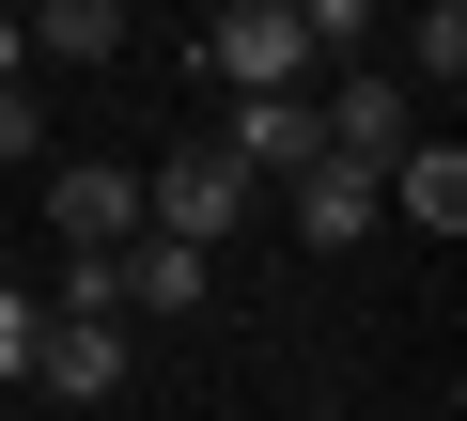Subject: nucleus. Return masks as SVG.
<instances>
[{"label":"nucleus","instance_id":"39448f33","mask_svg":"<svg viewBox=\"0 0 467 421\" xmlns=\"http://www.w3.org/2000/svg\"><path fill=\"white\" fill-rule=\"evenodd\" d=\"M218 156H234V172H296V156H327V125H312V79L234 94V110H218Z\"/></svg>","mask_w":467,"mask_h":421},{"label":"nucleus","instance_id":"f03ea898","mask_svg":"<svg viewBox=\"0 0 467 421\" xmlns=\"http://www.w3.org/2000/svg\"><path fill=\"white\" fill-rule=\"evenodd\" d=\"M218 94H265V79H312V32H296V0H218V16L187 32Z\"/></svg>","mask_w":467,"mask_h":421},{"label":"nucleus","instance_id":"dca6fc26","mask_svg":"<svg viewBox=\"0 0 467 421\" xmlns=\"http://www.w3.org/2000/svg\"><path fill=\"white\" fill-rule=\"evenodd\" d=\"M0 421H16V390H0Z\"/></svg>","mask_w":467,"mask_h":421},{"label":"nucleus","instance_id":"6e6552de","mask_svg":"<svg viewBox=\"0 0 467 421\" xmlns=\"http://www.w3.org/2000/svg\"><path fill=\"white\" fill-rule=\"evenodd\" d=\"M374 219H389V203H374L358 156H296V250H358Z\"/></svg>","mask_w":467,"mask_h":421},{"label":"nucleus","instance_id":"423d86ee","mask_svg":"<svg viewBox=\"0 0 467 421\" xmlns=\"http://www.w3.org/2000/svg\"><path fill=\"white\" fill-rule=\"evenodd\" d=\"M47 219H63V250H125V235H140V172L63 156V172H47Z\"/></svg>","mask_w":467,"mask_h":421},{"label":"nucleus","instance_id":"1a4fd4ad","mask_svg":"<svg viewBox=\"0 0 467 421\" xmlns=\"http://www.w3.org/2000/svg\"><path fill=\"white\" fill-rule=\"evenodd\" d=\"M109 281H125V328H140V312H202V297H218V281H202V250H187V235H156V219L109 250Z\"/></svg>","mask_w":467,"mask_h":421},{"label":"nucleus","instance_id":"f257e3e1","mask_svg":"<svg viewBox=\"0 0 467 421\" xmlns=\"http://www.w3.org/2000/svg\"><path fill=\"white\" fill-rule=\"evenodd\" d=\"M250 187H265V172H234L218 141H171V156L140 172V219H156V235H187V250H218L234 219H250Z\"/></svg>","mask_w":467,"mask_h":421},{"label":"nucleus","instance_id":"9b49d317","mask_svg":"<svg viewBox=\"0 0 467 421\" xmlns=\"http://www.w3.org/2000/svg\"><path fill=\"white\" fill-rule=\"evenodd\" d=\"M405 79H436V94L467 79V0H420V32H405Z\"/></svg>","mask_w":467,"mask_h":421},{"label":"nucleus","instance_id":"ddd939ff","mask_svg":"<svg viewBox=\"0 0 467 421\" xmlns=\"http://www.w3.org/2000/svg\"><path fill=\"white\" fill-rule=\"evenodd\" d=\"M296 32H312V63H343V47H374V0H296Z\"/></svg>","mask_w":467,"mask_h":421},{"label":"nucleus","instance_id":"4468645a","mask_svg":"<svg viewBox=\"0 0 467 421\" xmlns=\"http://www.w3.org/2000/svg\"><path fill=\"white\" fill-rule=\"evenodd\" d=\"M0 156H47V110H32V79H0Z\"/></svg>","mask_w":467,"mask_h":421},{"label":"nucleus","instance_id":"7ed1b4c3","mask_svg":"<svg viewBox=\"0 0 467 421\" xmlns=\"http://www.w3.org/2000/svg\"><path fill=\"white\" fill-rule=\"evenodd\" d=\"M312 125H327V156H358V172H389V156L420 141V79H405V63H358V79H343V94H327Z\"/></svg>","mask_w":467,"mask_h":421},{"label":"nucleus","instance_id":"9d476101","mask_svg":"<svg viewBox=\"0 0 467 421\" xmlns=\"http://www.w3.org/2000/svg\"><path fill=\"white\" fill-rule=\"evenodd\" d=\"M32 63H125V0H47V16H32Z\"/></svg>","mask_w":467,"mask_h":421},{"label":"nucleus","instance_id":"20e7f679","mask_svg":"<svg viewBox=\"0 0 467 421\" xmlns=\"http://www.w3.org/2000/svg\"><path fill=\"white\" fill-rule=\"evenodd\" d=\"M374 203H389L405 235H436V250H451V235H467V141H451V125H420V141L374 172Z\"/></svg>","mask_w":467,"mask_h":421},{"label":"nucleus","instance_id":"2eb2a0df","mask_svg":"<svg viewBox=\"0 0 467 421\" xmlns=\"http://www.w3.org/2000/svg\"><path fill=\"white\" fill-rule=\"evenodd\" d=\"M0 79H32V16H16V0H0Z\"/></svg>","mask_w":467,"mask_h":421},{"label":"nucleus","instance_id":"0eeeda50","mask_svg":"<svg viewBox=\"0 0 467 421\" xmlns=\"http://www.w3.org/2000/svg\"><path fill=\"white\" fill-rule=\"evenodd\" d=\"M32 374H47L63 405H109V390H125V312H47Z\"/></svg>","mask_w":467,"mask_h":421},{"label":"nucleus","instance_id":"f8f14e48","mask_svg":"<svg viewBox=\"0 0 467 421\" xmlns=\"http://www.w3.org/2000/svg\"><path fill=\"white\" fill-rule=\"evenodd\" d=\"M32 343H47V297L0 281V390H32Z\"/></svg>","mask_w":467,"mask_h":421}]
</instances>
